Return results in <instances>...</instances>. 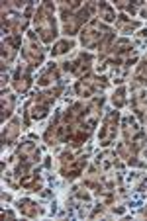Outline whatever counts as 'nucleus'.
Returning <instances> with one entry per match:
<instances>
[{"mask_svg":"<svg viewBox=\"0 0 147 221\" xmlns=\"http://www.w3.org/2000/svg\"><path fill=\"white\" fill-rule=\"evenodd\" d=\"M114 102H116L118 106L124 104V90H118V94H114Z\"/></svg>","mask_w":147,"mask_h":221,"instance_id":"f257e3e1","label":"nucleus"}]
</instances>
